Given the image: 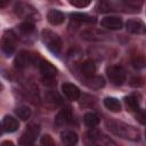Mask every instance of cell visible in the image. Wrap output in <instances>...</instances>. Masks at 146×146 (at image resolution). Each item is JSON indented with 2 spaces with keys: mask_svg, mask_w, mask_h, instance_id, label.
Listing matches in <instances>:
<instances>
[{
  "mask_svg": "<svg viewBox=\"0 0 146 146\" xmlns=\"http://www.w3.org/2000/svg\"><path fill=\"white\" fill-rule=\"evenodd\" d=\"M124 103L127 105V107L130 110V111H137V112H140V108H139V100L136 96H128L124 98Z\"/></svg>",
  "mask_w": 146,
  "mask_h": 146,
  "instance_id": "obj_21",
  "label": "cell"
},
{
  "mask_svg": "<svg viewBox=\"0 0 146 146\" xmlns=\"http://www.w3.org/2000/svg\"><path fill=\"white\" fill-rule=\"evenodd\" d=\"M86 84L92 89H100L102 87H104L105 81L99 75H91L86 79Z\"/></svg>",
  "mask_w": 146,
  "mask_h": 146,
  "instance_id": "obj_17",
  "label": "cell"
},
{
  "mask_svg": "<svg viewBox=\"0 0 146 146\" xmlns=\"http://www.w3.org/2000/svg\"><path fill=\"white\" fill-rule=\"evenodd\" d=\"M105 123L107 129L111 132H113L114 135L121 138L132 140V141H137L140 139V131L133 125H130L128 123H124L117 120H107Z\"/></svg>",
  "mask_w": 146,
  "mask_h": 146,
  "instance_id": "obj_1",
  "label": "cell"
},
{
  "mask_svg": "<svg viewBox=\"0 0 146 146\" xmlns=\"http://www.w3.org/2000/svg\"><path fill=\"white\" fill-rule=\"evenodd\" d=\"M36 57H38V54H31L26 50H22L16 55L14 64L16 68H25L31 64L34 65Z\"/></svg>",
  "mask_w": 146,
  "mask_h": 146,
  "instance_id": "obj_6",
  "label": "cell"
},
{
  "mask_svg": "<svg viewBox=\"0 0 146 146\" xmlns=\"http://www.w3.org/2000/svg\"><path fill=\"white\" fill-rule=\"evenodd\" d=\"M104 105L111 112H115L116 113V112L121 111V103L119 102V99H116L114 97H106L104 99Z\"/></svg>",
  "mask_w": 146,
  "mask_h": 146,
  "instance_id": "obj_18",
  "label": "cell"
},
{
  "mask_svg": "<svg viewBox=\"0 0 146 146\" xmlns=\"http://www.w3.org/2000/svg\"><path fill=\"white\" fill-rule=\"evenodd\" d=\"M2 127L7 132H14L18 129V121L10 115H6L2 122Z\"/></svg>",
  "mask_w": 146,
  "mask_h": 146,
  "instance_id": "obj_16",
  "label": "cell"
},
{
  "mask_svg": "<svg viewBox=\"0 0 146 146\" xmlns=\"http://www.w3.org/2000/svg\"><path fill=\"white\" fill-rule=\"evenodd\" d=\"M1 132H2V127H1V124H0V135H1Z\"/></svg>",
  "mask_w": 146,
  "mask_h": 146,
  "instance_id": "obj_32",
  "label": "cell"
},
{
  "mask_svg": "<svg viewBox=\"0 0 146 146\" xmlns=\"http://www.w3.org/2000/svg\"><path fill=\"white\" fill-rule=\"evenodd\" d=\"M83 122H84V124L87 125V127H89V128H95L98 123H99V117L95 114V113H87V114H84V116H83Z\"/></svg>",
  "mask_w": 146,
  "mask_h": 146,
  "instance_id": "obj_22",
  "label": "cell"
},
{
  "mask_svg": "<svg viewBox=\"0 0 146 146\" xmlns=\"http://www.w3.org/2000/svg\"><path fill=\"white\" fill-rule=\"evenodd\" d=\"M42 42L47 46V48L55 55H59L62 49V40L59 35L51 30H43L41 33Z\"/></svg>",
  "mask_w": 146,
  "mask_h": 146,
  "instance_id": "obj_2",
  "label": "cell"
},
{
  "mask_svg": "<svg viewBox=\"0 0 146 146\" xmlns=\"http://www.w3.org/2000/svg\"><path fill=\"white\" fill-rule=\"evenodd\" d=\"M46 100H47L48 103L52 104V105H59V104H62V98H60V96H59L57 92H55V91H49V92H47V94H46Z\"/></svg>",
  "mask_w": 146,
  "mask_h": 146,
  "instance_id": "obj_23",
  "label": "cell"
},
{
  "mask_svg": "<svg viewBox=\"0 0 146 146\" xmlns=\"http://www.w3.org/2000/svg\"><path fill=\"white\" fill-rule=\"evenodd\" d=\"M106 74L110 79V81L116 86H121L125 79H127V74H125V70L122 66L119 65H111L106 68Z\"/></svg>",
  "mask_w": 146,
  "mask_h": 146,
  "instance_id": "obj_5",
  "label": "cell"
},
{
  "mask_svg": "<svg viewBox=\"0 0 146 146\" xmlns=\"http://www.w3.org/2000/svg\"><path fill=\"white\" fill-rule=\"evenodd\" d=\"M36 66L41 72L43 83L47 86H54L56 83V74H57V70L55 68V66L49 62L43 60L42 58L39 60Z\"/></svg>",
  "mask_w": 146,
  "mask_h": 146,
  "instance_id": "obj_3",
  "label": "cell"
},
{
  "mask_svg": "<svg viewBox=\"0 0 146 146\" xmlns=\"http://www.w3.org/2000/svg\"><path fill=\"white\" fill-rule=\"evenodd\" d=\"M131 63H132V66H133L135 68H137V70H140V68H143V67L145 66V59H144V57L140 56V55L135 56V57L132 58Z\"/></svg>",
  "mask_w": 146,
  "mask_h": 146,
  "instance_id": "obj_26",
  "label": "cell"
},
{
  "mask_svg": "<svg viewBox=\"0 0 146 146\" xmlns=\"http://www.w3.org/2000/svg\"><path fill=\"white\" fill-rule=\"evenodd\" d=\"M47 18H48V22L52 25H59V24L64 23V21H65L64 14L60 13L59 10H56V9L49 10L47 14Z\"/></svg>",
  "mask_w": 146,
  "mask_h": 146,
  "instance_id": "obj_14",
  "label": "cell"
},
{
  "mask_svg": "<svg viewBox=\"0 0 146 146\" xmlns=\"http://www.w3.org/2000/svg\"><path fill=\"white\" fill-rule=\"evenodd\" d=\"M71 117H72L71 108H70L68 106H66V107L62 108V110L57 113V115H56V117H55V124H56L57 127H62V125L68 123V122L71 121Z\"/></svg>",
  "mask_w": 146,
  "mask_h": 146,
  "instance_id": "obj_13",
  "label": "cell"
},
{
  "mask_svg": "<svg viewBox=\"0 0 146 146\" xmlns=\"http://www.w3.org/2000/svg\"><path fill=\"white\" fill-rule=\"evenodd\" d=\"M62 141L66 146H74L78 143V135L72 130H65L60 133Z\"/></svg>",
  "mask_w": 146,
  "mask_h": 146,
  "instance_id": "obj_15",
  "label": "cell"
},
{
  "mask_svg": "<svg viewBox=\"0 0 146 146\" xmlns=\"http://www.w3.org/2000/svg\"><path fill=\"white\" fill-rule=\"evenodd\" d=\"M8 5V1H0V8H3Z\"/></svg>",
  "mask_w": 146,
  "mask_h": 146,
  "instance_id": "obj_31",
  "label": "cell"
},
{
  "mask_svg": "<svg viewBox=\"0 0 146 146\" xmlns=\"http://www.w3.org/2000/svg\"><path fill=\"white\" fill-rule=\"evenodd\" d=\"M1 88H2V86H1V83H0V89H1Z\"/></svg>",
  "mask_w": 146,
  "mask_h": 146,
  "instance_id": "obj_33",
  "label": "cell"
},
{
  "mask_svg": "<svg viewBox=\"0 0 146 146\" xmlns=\"http://www.w3.org/2000/svg\"><path fill=\"white\" fill-rule=\"evenodd\" d=\"M16 41H17V38H16V34L14 33V31H11V30L5 31V33L2 34V38L0 40V47H1V50L3 51V54H6L7 56L13 55V52L16 49Z\"/></svg>",
  "mask_w": 146,
  "mask_h": 146,
  "instance_id": "obj_4",
  "label": "cell"
},
{
  "mask_svg": "<svg viewBox=\"0 0 146 146\" xmlns=\"http://www.w3.org/2000/svg\"><path fill=\"white\" fill-rule=\"evenodd\" d=\"M62 91L70 100H78L81 96L80 89L75 84L70 83V82H66L62 86Z\"/></svg>",
  "mask_w": 146,
  "mask_h": 146,
  "instance_id": "obj_10",
  "label": "cell"
},
{
  "mask_svg": "<svg viewBox=\"0 0 146 146\" xmlns=\"http://www.w3.org/2000/svg\"><path fill=\"white\" fill-rule=\"evenodd\" d=\"M39 133V127L36 124H31L27 127V129L23 132V135L19 138V146H33L36 136Z\"/></svg>",
  "mask_w": 146,
  "mask_h": 146,
  "instance_id": "obj_8",
  "label": "cell"
},
{
  "mask_svg": "<svg viewBox=\"0 0 146 146\" xmlns=\"http://www.w3.org/2000/svg\"><path fill=\"white\" fill-rule=\"evenodd\" d=\"M131 86L132 87H141L143 86V79L140 76H135L131 79Z\"/></svg>",
  "mask_w": 146,
  "mask_h": 146,
  "instance_id": "obj_29",
  "label": "cell"
},
{
  "mask_svg": "<svg viewBox=\"0 0 146 146\" xmlns=\"http://www.w3.org/2000/svg\"><path fill=\"white\" fill-rule=\"evenodd\" d=\"M0 146H15V145H14L11 141H9V140H6V141H2Z\"/></svg>",
  "mask_w": 146,
  "mask_h": 146,
  "instance_id": "obj_30",
  "label": "cell"
},
{
  "mask_svg": "<svg viewBox=\"0 0 146 146\" xmlns=\"http://www.w3.org/2000/svg\"><path fill=\"white\" fill-rule=\"evenodd\" d=\"M16 114H17V116L19 119L26 121L31 116V110L27 106H19V107L16 108Z\"/></svg>",
  "mask_w": 146,
  "mask_h": 146,
  "instance_id": "obj_24",
  "label": "cell"
},
{
  "mask_svg": "<svg viewBox=\"0 0 146 146\" xmlns=\"http://www.w3.org/2000/svg\"><path fill=\"white\" fill-rule=\"evenodd\" d=\"M88 136L94 146H120L116 141H114L107 135L99 131H92Z\"/></svg>",
  "mask_w": 146,
  "mask_h": 146,
  "instance_id": "obj_7",
  "label": "cell"
},
{
  "mask_svg": "<svg viewBox=\"0 0 146 146\" xmlns=\"http://www.w3.org/2000/svg\"><path fill=\"white\" fill-rule=\"evenodd\" d=\"M125 29L127 31L133 34H143L145 33V30H146L145 24L139 19H129L125 23Z\"/></svg>",
  "mask_w": 146,
  "mask_h": 146,
  "instance_id": "obj_12",
  "label": "cell"
},
{
  "mask_svg": "<svg viewBox=\"0 0 146 146\" xmlns=\"http://www.w3.org/2000/svg\"><path fill=\"white\" fill-rule=\"evenodd\" d=\"M100 25L108 30H120L123 23L122 19L116 16H106L100 21Z\"/></svg>",
  "mask_w": 146,
  "mask_h": 146,
  "instance_id": "obj_11",
  "label": "cell"
},
{
  "mask_svg": "<svg viewBox=\"0 0 146 146\" xmlns=\"http://www.w3.org/2000/svg\"><path fill=\"white\" fill-rule=\"evenodd\" d=\"M70 3L74 7H78V8H83V7H87L90 5V1L89 0H70Z\"/></svg>",
  "mask_w": 146,
  "mask_h": 146,
  "instance_id": "obj_27",
  "label": "cell"
},
{
  "mask_svg": "<svg viewBox=\"0 0 146 146\" xmlns=\"http://www.w3.org/2000/svg\"><path fill=\"white\" fill-rule=\"evenodd\" d=\"M71 17H72V19L78 21V22H83V23H91V22H94L92 17H90L87 14H82V13H73L71 15Z\"/></svg>",
  "mask_w": 146,
  "mask_h": 146,
  "instance_id": "obj_25",
  "label": "cell"
},
{
  "mask_svg": "<svg viewBox=\"0 0 146 146\" xmlns=\"http://www.w3.org/2000/svg\"><path fill=\"white\" fill-rule=\"evenodd\" d=\"M80 71H81V73H82L83 75H86V76H91V75H94V73H95V71H96V65H95V63H94L92 60H90V59L84 60V62L81 64V66H80Z\"/></svg>",
  "mask_w": 146,
  "mask_h": 146,
  "instance_id": "obj_19",
  "label": "cell"
},
{
  "mask_svg": "<svg viewBox=\"0 0 146 146\" xmlns=\"http://www.w3.org/2000/svg\"><path fill=\"white\" fill-rule=\"evenodd\" d=\"M18 31L24 36H30L34 33V24L29 21H24L18 25Z\"/></svg>",
  "mask_w": 146,
  "mask_h": 146,
  "instance_id": "obj_20",
  "label": "cell"
},
{
  "mask_svg": "<svg viewBox=\"0 0 146 146\" xmlns=\"http://www.w3.org/2000/svg\"><path fill=\"white\" fill-rule=\"evenodd\" d=\"M15 13L17 16L19 17H23V18H26V21L31 22V18H33L36 14V11L34 10V8L29 5V3H25V2H18L16 3L15 6Z\"/></svg>",
  "mask_w": 146,
  "mask_h": 146,
  "instance_id": "obj_9",
  "label": "cell"
},
{
  "mask_svg": "<svg viewBox=\"0 0 146 146\" xmlns=\"http://www.w3.org/2000/svg\"><path fill=\"white\" fill-rule=\"evenodd\" d=\"M41 145L42 146H55L54 139L49 135H44L41 137Z\"/></svg>",
  "mask_w": 146,
  "mask_h": 146,
  "instance_id": "obj_28",
  "label": "cell"
}]
</instances>
